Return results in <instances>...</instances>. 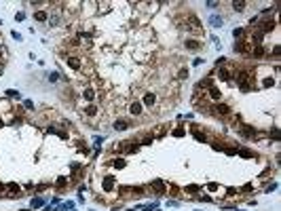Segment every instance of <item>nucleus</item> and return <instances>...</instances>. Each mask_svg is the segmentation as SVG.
Masks as SVG:
<instances>
[{
    "mask_svg": "<svg viewBox=\"0 0 281 211\" xmlns=\"http://www.w3.org/2000/svg\"><path fill=\"white\" fill-rule=\"evenodd\" d=\"M101 188H104L106 192H112V190H114V177H112V175H106L104 182H101Z\"/></svg>",
    "mask_w": 281,
    "mask_h": 211,
    "instance_id": "f257e3e1",
    "label": "nucleus"
},
{
    "mask_svg": "<svg viewBox=\"0 0 281 211\" xmlns=\"http://www.w3.org/2000/svg\"><path fill=\"white\" fill-rule=\"evenodd\" d=\"M66 63H68L72 70H81V61H78L76 55H68V57H66Z\"/></svg>",
    "mask_w": 281,
    "mask_h": 211,
    "instance_id": "f03ea898",
    "label": "nucleus"
},
{
    "mask_svg": "<svg viewBox=\"0 0 281 211\" xmlns=\"http://www.w3.org/2000/svg\"><path fill=\"white\" fill-rule=\"evenodd\" d=\"M138 150V141H123L121 144V152H135Z\"/></svg>",
    "mask_w": 281,
    "mask_h": 211,
    "instance_id": "7ed1b4c3",
    "label": "nucleus"
},
{
    "mask_svg": "<svg viewBox=\"0 0 281 211\" xmlns=\"http://www.w3.org/2000/svg\"><path fill=\"white\" fill-rule=\"evenodd\" d=\"M129 112H131L133 116H140L142 112H144V106H142V101H133V104L129 106Z\"/></svg>",
    "mask_w": 281,
    "mask_h": 211,
    "instance_id": "20e7f679",
    "label": "nucleus"
},
{
    "mask_svg": "<svg viewBox=\"0 0 281 211\" xmlns=\"http://www.w3.org/2000/svg\"><path fill=\"white\" fill-rule=\"evenodd\" d=\"M214 110H216V114H218V116H228V114H231V108H228L226 104H218Z\"/></svg>",
    "mask_w": 281,
    "mask_h": 211,
    "instance_id": "39448f33",
    "label": "nucleus"
},
{
    "mask_svg": "<svg viewBox=\"0 0 281 211\" xmlns=\"http://www.w3.org/2000/svg\"><path fill=\"white\" fill-rule=\"evenodd\" d=\"M235 51H237V53H247V51H249V42L247 40L235 42Z\"/></svg>",
    "mask_w": 281,
    "mask_h": 211,
    "instance_id": "423d86ee",
    "label": "nucleus"
},
{
    "mask_svg": "<svg viewBox=\"0 0 281 211\" xmlns=\"http://www.w3.org/2000/svg\"><path fill=\"white\" fill-rule=\"evenodd\" d=\"M154 104H156V95H154V93H146V95H144V104H142V106L152 108Z\"/></svg>",
    "mask_w": 281,
    "mask_h": 211,
    "instance_id": "0eeeda50",
    "label": "nucleus"
},
{
    "mask_svg": "<svg viewBox=\"0 0 281 211\" xmlns=\"http://www.w3.org/2000/svg\"><path fill=\"white\" fill-rule=\"evenodd\" d=\"M273 30H275V21H264V23H262V28H260L258 32H260V34L264 36L266 32H273Z\"/></svg>",
    "mask_w": 281,
    "mask_h": 211,
    "instance_id": "6e6552de",
    "label": "nucleus"
},
{
    "mask_svg": "<svg viewBox=\"0 0 281 211\" xmlns=\"http://www.w3.org/2000/svg\"><path fill=\"white\" fill-rule=\"evenodd\" d=\"M6 190L11 192V196H19V192H21V188H19V186H17L15 182H11V184L6 186Z\"/></svg>",
    "mask_w": 281,
    "mask_h": 211,
    "instance_id": "1a4fd4ad",
    "label": "nucleus"
},
{
    "mask_svg": "<svg viewBox=\"0 0 281 211\" xmlns=\"http://www.w3.org/2000/svg\"><path fill=\"white\" fill-rule=\"evenodd\" d=\"M218 78L220 80H231V72L226 68H218Z\"/></svg>",
    "mask_w": 281,
    "mask_h": 211,
    "instance_id": "9d476101",
    "label": "nucleus"
},
{
    "mask_svg": "<svg viewBox=\"0 0 281 211\" xmlns=\"http://www.w3.org/2000/svg\"><path fill=\"white\" fill-rule=\"evenodd\" d=\"M43 205H45V199H43V196H36V199L30 201V207H32V209H38V207H43Z\"/></svg>",
    "mask_w": 281,
    "mask_h": 211,
    "instance_id": "9b49d317",
    "label": "nucleus"
},
{
    "mask_svg": "<svg viewBox=\"0 0 281 211\" xmlns=\"http://www.w3.org/2000/svg\"><path fill=\"white\" fill-rule=\"evenodd\" d=\"M114 129H116V131H125V129H129V121H123V118H118V121L114 123Z\"/></svg>",
    "mask_w": 281,
    "mask_h": 211,
    "instance_id": "f8f14e48",
    "label": "nucleus"
},
{
    "mask_svg": "<svg viewBox=\"0 0 281 211\" xmlns=\"http://www.w3.org/2000/svg\"><path fill=\"white\" fill-rule=\"evenodd\" d=\"M209 26H211V28H220V26H222V17L211 15V17H209Z\"/></svg>",
    "mask_w": 281,
    "mask_h": 211,
    "instance_id": "ddd939ff",
    "label": "nucleus"
},
{
    "mask_svg": "<svg viewBox=\"0 0 281 211\" xmlns=\"http://www.w3.org/2000/svg\"><path fill=\"white\" fill-rule=\"evenodd\" d=\"M209 97L218 101V99L222 97V93H220V89H218V87H209Z\"/></svg>",
    "mask_w": 281,
    "mask_h": 211,
    "instance_id": "4468645a",
    "label": "nucleus"
},
{
    "mask_svg": "<svg viewBox=\"0 0 281 211\" xmlns=\"http://www.w3.org/2000/svg\"><path fill=\"white\" fill-rule=\"evenodd\" d=\"M184 44H186V49H190V51H197V49H201V42H199V40H186Z\"/></svg>",
    "mask_w": 281,
    "mask_h": 211,
    "instance_id": "2eb2a0df",
    "label": "nucleus"
},
{
    "mask_svg": "<svg viewBox=\"0 0 281 211\" xmlns=\"http://www.w3.org/2000/svg\"><path fill=\"white\" fill-rule=\"evenodd\" d=\"M34 19H36V21H47V19H49L47 11H38V13L34 15Z\"/></svg>",
    "mask_w": 281,
    "mask_h": 211,
    "instance_id": "dca6fc26",
    "label": "nucleus"
},
{
    "mask_svg": "<svg viewBox=\"0 0 281 211\" xmlns=\"http://www.w3.org/2000/svg\"><path fill=\"white\" fill-rule=\"evenodd\" d=\"M233 9H235V11H239V13H241V11H245V2H243V0H239V2L235 0V2H233Z\"/></svg>",
    "mask_w": 281,
    "mask_h": 211,
    "instance_id": "f3484780",
    "label": "nucleus"
},
{
    "mask_svg": "<svg viewBox=\"0 0 281 211\" xmlns=\"http://www.w3.org/2000/svg\"><path fill=\"white\" fill-rule=\"evenodd\" d=\"M85 114H87V116H95V114H97V108H95L93 104L87 106V108H85Z\"/></svg>",
    "mask_w": 281,
    "mask_h": 211,
    "instance_id": "a211bd4d",
    "label": "nucleus"
},
{
    "mask_svg": "<svg viewBox=\"0 0 281 211\" xmlns=\"http://www.w3.org/2000/svg\"><path fill=\"white\" fill-rule=\"evenodd\" d=\"M72 207H74V203H72V201H68V203H63V205H59V207H57L55 211H68V209H72Z\"/></svg>",
    "mask_w": 281,
    "mask_h": 211,
    "instance_id": "6ab92c4d",
    "label": "nucleus"
},
{
    "mask_svg": "<svg viewBox=\"0 0 281 211\" xmlns=\"http://www.w3.org/2000/svg\"><path fill=\"white\" fill-rule=\"evenodd\" d=\"M49 133H57V135H59V137H68V135H66V131H59V129H57V127H53V125L49 127Z\"/></svg>",
    "mask_w": 281,
    "mask_h": 211,
    "instance_id": "aec40b11",
    "label": "nucleus"
},
{
    "mask_svg": "<svg viewBox=\"0 0 281 211\" xmlns=\"http://www.w3.org/2000/svg\"><path fill=\"white\" fill-rule=\"evenodd\" d=\"M4 93H6V97H17V99L21 97V95H19V91H15V89H6Z\"/></svg>",
    "mask_w": 281,
    "mask_h": 211,
    "instance_id": "412c9836",
    "label": "nucleus"
},
{
    "mask_svg": "<svg viewBox=\"0 0 281 211\" xmlns=\"http://www.w3.org/2000/svg\"><path fill=\"white\" fill-rule=\"evenodd\" d=\"M83 95H85V99H87V101H91V99L95 97V91H93V89H87V91H85Z\"/></svg>",
    "mask_w": 281,
    "mask_h": 211,
    "instance_id": "4be33fe9",
    "label": "nucleus"
},
{
    "mask_svg": "<svg viewBox=\"0 0 281 211\" xmlns=\"http://www.w3.org/2000/svg\"><path fill=\"white\" fill-rule=\"evenodd\" d=\"M112 165H114L116 169H123V167H125V161H123V158H114V161H112Z\"/></svg>",
    "mask_w": 281,
    "mask_h": 211,
    "instance_id": "5701e85b",
    "label": "nucleus"
},
{
    "mask_svg": "<svg viewBox=\"0 0 281 211\" xmlns=\"http://www.w3.org/2000/svg\"><path fill=\"white\" fill-rule=\"evenodd\" d=\"M59 23V15H53V17H49V26H57Z\"/></svg>",
    "mask_w": 281,
    "mask_h": 211,
    "instance_id": "b1692460",
    "label": "nucleus"
},
{
    "mask_svg": "<svg viewBox=\"0 0 281 211\" xmlns=\"http://www.w3.org/2000/svg\"><path fill=\"white\" fill-rule=\"evenodd\" d=\"M239 154H241L243 158H252V156H254V152H252V150H241Z\"/></svg>",
    "mask_w": 281,
    "mask_h": 211,
    "instance_id": "393cba45",
    "label": "nucleus"
},
{
    "mask_svg": "<svg viewBox=\"0 0 281 211\" xmlns=\"http://www.w3.org/2000/svg\"><path fill=\"white\" fill-rule=\"evenodd\" d=\"M154 188H156L159 192H163V190H165V186H163V182H161V179H154Z\"/></svg>",
    "mask_w": 281,
    "mask_h": 211,
    "instance_id": "a878e982",
    "label": "nucleus"
},
{
    "mask_svg": "<svg viewBox=\"0 0 281 211\" xmlns=\"http://www.w3.org/2000/svg\"><path fill=\"white\" fill-rule=\"evenodd\" d=\"M254 55H256V57H262V55H264V49H262V46H256V49H254Z\"/></svg>",
    "mask_w": 281,
    "mask_h": 211,
    "instance_id": "bb28decb",
    "label": "nucleus"
},
{
    "mask_svg": "<svg viewBox=\"0 0 281 211\" xmlns=\"http://www.w3.org/2000/svg\"><path fill=\"white\" fill-rule=\"evenodd\" d=\"M233 36H235V38H241V36H243V30H241V28H235V30H233Z\"/></svg>",
    "mask_w": 281,
    "mask_h": 211,
    "instance_id": "cd10ccee",
    "label": "nucleus"
},
{
    "mask_svg": "<svg viewBox=\"0 0 281 211\" xmlns=\"http://www.w3.org/2000/svg\"><path fill=\"white\" fill-rule=\"evenodd\" d=\"M184 133H186L184 129H173V137H182Z\"/></svg>",
    "mask_w": 281,
    "mask_h": 211,
    "instance_id": "c85d7f7f",
    "label": "nucleus"
},
{
    "mask_svg": "<svg viewBox=\"0 0 281 211\" xmlns=\"http://www.w3.org/2000/svg\"><path fill=\"white\" fill-rule=\"evenodd\" d=\"M194 137H197L199 141H205V135H203L201 131H197V129H194Z\"/></svg>",
    "mask_w": 281,
    "mask_h": 211,
    "instance_id": "c756f323",
    "label": "nucleus"
},
{
    "mask_svg": "<svg viewBox=\"0 0 281 211\" xmlns=\"http://www.w3.org/2000/svg\"><path fill=\"white\" fill-rule=\"evenodd\" d=\"M66 184H68V179H66V177H59V179H57V188H63Z\"/></svg>",
    "mask_w": 281,
    "mask_h": 211,
    "instance_id": "7c9ffc66",
    "label": "nucleus"
},
{
    "mask_svg": "<svg viewBox=\"0 0 281 211\" xmlns=\"http://www.w3.org/2000/svg\"><path fill=\"white\" fill-rule=\"evenodd\" d=\"M47 78H49V80H51V83H55V80L59 78V74H57V72H51V74H49Z\"/></svg>",
    "mask_w": 281,
    "mask_h": 211,
    "instance_id": "2f4dec72",
    "label": "nucleus"
},
{
    "mask_svg": "<svg viewBox=\"0 0 281 211\" xmlns=\"http://www.w3.org/2000/svg\"><path fill=\"white\" fill-rule=\"evenodd\" d=\"M152 141H154L152 137H144V139H142V144H144V146H152Z\"/></svg>",
    "mask_w": 281,
    "mask_h": 211,
    "instance_id": "473e14b6",
    "label": "nucleus"
},
{
    "mask_svg": "<svg viewBox=\"0 0 281 211\" xmlns=\"http://www.w3.org/2000/svg\"><path fill=\"white\" fill-rule=\"evenodd\" d=\"M23 106H26V108H28V110H32V108H34V104H32V101H30V99H26V101H23Z\"/></svg>",
    "mask_w": 281,
    "mask_h": 211,
    "instance_id": "72a5a7b5",
    "label": "nucleus"
},
{
    "mask_svg": "<svg viewBox=\"0 0 281 211\" xmlns=\"http://www.w3.org/2000/svg\"><path fill=\"white\" fill-rule=\"evenodd\" d=\"M273 83H275L273 78H266V80H264V87H273Z\"/></svg>",
    "mask_w": 281,
    "mask_h": 211,
    "instance_id": "f704fd0d",
    "label": "nucleus"
},
{
    "mask_svg": "<svg viewBox=\"0 0 281 211\" xmlns=\"http://www.w3.org/2000/svg\"><path fill=\"white\" fill-rule=\"evenodd\" d=\"M188 76V70H180V78H186Z\"/></svg>",
    "mask_w": 281,
    "mask_h": 211,
    "instance_id": "c9c22d12",
    "label": "nucleus"
},
{
    "mask_svg": "<svg viewBox=\"0 0 281 211\" xmlns=\"http://www.w3.org/2000/svg\"><path fill=\"white\" fill-rule=\"evenodd\" d=\"M226 154H231V156H233V154H237V150H235V148H226Z\"/></svg>",
    "mask_w": 281,
    "mask_h": 211,
    "instance_id": "e433bc0d",
    "label": "nucleus"
},
{
    "mask_svg": "<svg viewBox=\"0 0 281 211\" xmlns=\"http://www.w3.org/2000/svg\"><path fill=\"white\" fill-rule=\"evenodd\" d=\"M0 127H4V121H2V118H0Z\"/></svg>",
    "mask_w": 281,
    "mask_h": 211,
    "instance_id": "4c0bfd02",
    "label": "nucleus"
},
{
    "mask_svg": "<svg viewBox=\"0 0 281 211\" xmlns=\"http://www.w3.org/2000/svg\"><path fill=\"white\" fill-rule=\"evenodd\" d=\"M2 190H4V186H2V184H0V192H2Z\"/></svg>",
    "mask_w": 281,
    "mask_h": 211,
    "instance_id": "58836bf2",
    "label": "nucleus"
},
{
    "mask_svg": "<svg viewBox=\"0 0 281 211\" xmlns=\"http://www.w3.org/2000/svg\"><path fill=\"white\" fill-rule=\"evenodd\" d=\"M0 74H2V63H0Z\"/></svg>",
    "mask_w": 281,
    "mask_h": 211,
    "instance_id": "ea45409f",
    "label": "nucleus"
},
{
    "mask_svg": "<svg viewBox=\"0 0 281 211\" xmlns=\"http://www.w3.org/2000/svg\"><path fill=\"white\" fill-rule=\"evenodd\" d=\"M0 26H2V21H0Z\"/></svg>",
    "mask_w": 281,
    "mask_h": 211,
    "instance_id": "a19ab883",
    "label": "nucleus"
}]
</instances>
